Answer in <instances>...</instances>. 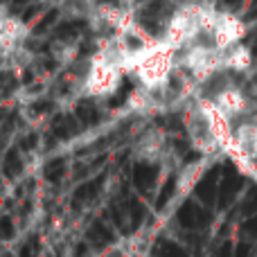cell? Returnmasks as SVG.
Returning a JSON list of instances; mask_svg holds the SVG:
<instances>
[{
	"instance_id": "obj_1",
	"label": "cell",
	"mask_w": 257,
	"mask_h": 257,
	"mask_svg": "<svg viewBox=\"0 0 257 257\" xmlns=\"http://www.w3.org/2000/svg\"><path fill=\"white\" fill-rule=\"evenodd\" d=\"M210 14H212V5L183 3L181 7H176L169 14L160 39L181 52L187 43H192L205 30V25L210 21Z\"/></svg>"
},
{
	"instance_id": "obj_2",
	"label": "cell",
	"mask_w": 257,
	"mask_h": 257,
	"mask_svg": "<svg viewBox=\"0 0 257 257\" xmlns=\"http://www.w3.org/2000/svg\"><path fill=\"white\" fill-rule=\"evenodd\" d=\"M178 66V50L167 45L163 39L138 61L131 75L136 77L138 86L149 90H163L172 81Z\"/></svg>"
},
{
	"instance_id": "obj_3",
	"label": "cell",
	"mask_w": 257,
	"mask_h": 257,
	"mask_svg": "<svg viewBox=\"0 0 257 257\" xmlns=\"http://www.w3.org/2000/svg\"><path fill=\"white\" fill-rule=\"evenodd\" d=\"M183 126L190 138L192 147L203 156L221 154L217 136V120L208 102L203 99H192L190 104L183 106Z\"/></svg>"
},
{
	"instance_id": "obj_4",
	"label": "cell",
	"mask_w": 257,
	"mask_h": 257,
	"mask_svg": "<svg viewBox=\"0 0 257 257\" xmlns=\"http://www.w3.org/2000/svg\"><path fill=\"white\" fill-rule=\"evenodd\" d=\"M27 36H30L27 27L23 25L18 18L5 14V16H3V25H0V43H3L5 63L25 50V39H27Z\"/></svg>"
},
{
	"instance_id": "obj_5",
	"label": "cell",
	"mask_w": 257,
	"mask_h": 257,
	"mask_svg": "<svg viewBox=\"0 0 257 257\" xmlns=\"http://www.w3.org/2000/svg\"><path fill=\"white\" fill-rule=\"evenodd\" d=\"M165 133L158 128H149L136 145V158L145 163H156L165 156Z\"/></svg>"
},
{
	"instance_id": "obj_6",
	"label": "cell",
	"mask_w": 257,
	"mask_h": 257,
	"mask_svg": "<svg viewBox=\"0 0 257 257\" xmlns=\"http://www.w3.org/2000/svg\"><path fill=\"white\" fill-rule=\"evenodd\" d=\"M97 7L99 5H95V0H61L59 3V9L68 18H93Z\"/></svg>"
},
{
	"instance_id": "obj_7",
	"label": "cell",
	"mask_w": 257,
	"mask_h": 257,
	"mask_svg": "<svg viewBox=\"0 0 257 257\" xmlns=\"http://www.w3.org/2000/svg\"><path fill=\"white\" fill-rule=\"evenodd\" d=\"M102 257H136L131 253V250L126 248V246H122V244H117V246H111L108 250H104Z\"/></svg>"
},
{
	"instance_id": "obj_8",
	"label": "cell",
	"mask_w": 257,
	"mask_h": 257,
	"mask_svg": "<svg viewBox=\"0 0 257 257\" xmlns=\"http://www.w3.org/2000/svg\"><path fill=\"white\" fill-rule=\"evenodd\" d=\"M255 165H257V158H255Z\"/></svg>"
}]
</instances>
